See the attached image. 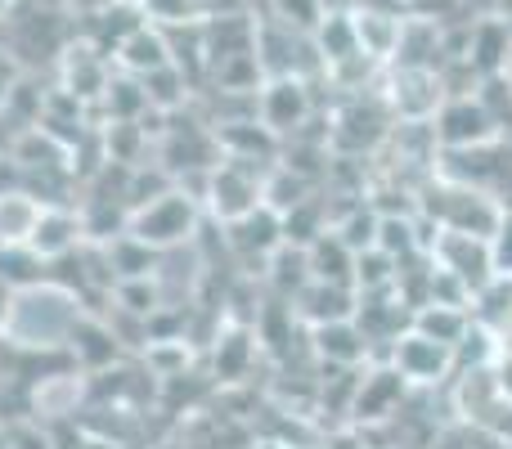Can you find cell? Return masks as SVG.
<instances>
[{"label":"cell","mask_w":512,"mask_h":449,"mask_svg":"<svg viewBox=\"0 0 512 449\" xmlns=\"http://www.w3.org/2000/svg\"><path fill=\"white\" fill-rule=\"evenodd\" d=\"M499 216H504V207H495L481 189L472 185H459L445 194L441 203V216H436V225L441 229H459V234H477V238H490L499 225Z\"/></svg>","instance_id":"obj_9"},{"label":"cell","mask_w":512,"mask_h":449,"mask_svg":"<svg viewBox=\"0 0 512 449\" xmlns=\"http://www.w3.org/2000/svg\"><path fill=\"white\" fill-rule=\"evenodd\" d=\"M63 342H68L72 364L86 373H104L122 360V342L113 337L108 319H99V315H72L68 328H63Z\"/></svg>","instance_id":"obj_6"},{"label":"cell","mask_w":512,"mask_h":449,"mask_svg":"<svg viewBox=\"0 0 512 449\" xmlns=\"http://www.w3.org/2000/svg\"><path fill=\"white\" fill-rule=\"evenodd\" d=\"M315 355L333 369H351L369 355V337L355 319H337V324H319L315 328Z\"/></svg>","instance_id":"obj_16"},{"label":"cell","mask_w":512,"mask_h":449,"mask_svg":"<svg viewBox=\"0 0 512 449\" xmlns=\"http://www.w3.org/2000/svg\"><path fill=\"white\" fill-rule=\"evenodd\" d=\"M0 283H9L14 292L50 288V261L32 247H0Z\"/></svg>","instance_id":"obj_23"},{"label":"cell","mask_w":512,"mask_h":449,"mask_svg":"<svg viewBox=\"0 0 512 449\" xmlns=\"http://www.w3.org/2000/svg\"><path fill=\"white\" fill-rule=\"evenodd\" d=\"M405 387H409V382L400 378L396 364L364 373V378H360V391H355L351 414L360 418V423H382V418H391V414L400 409V400H405Z\"/></svg>","instance_id":"obj_10"},{"label":"cell","mask_w":512,"mask_h":449,"mask_svg":"<svg viewBox=\"0 0 512 449\" xmlns=\"http://www.w3.org/2000/svg\"><path fill=\"white\" fill-rule=\"evenodd\" d=\"M508 59H512L508 23L504 18H481V23L468 32V54H463V63L486 81V77H499V72L508 68Z\"/></svg>","instance_id":"obj_11"},{"label":"cell","mask_w":512,"mask_h":449,"mask_svg":"<svg viewBox=\"0 0 512 449\" xmlns=\"http://www.w3.org/2000/svg\"><path fill=\"white\" fill-rule=\"evenodd\" d=\"M265 449H279V445H265Z\"/></svg>","instance_id":"obj_36"},{"label":"cell","mask_w":512,"mask_h":449,"mask_svg":"<svg viewBox=\"0 0 512 449\" xmlns=\"http://www.w3.org/2000/svg\"><path fill=\"white\" fill-rule=\"evenodd\" d=\"M81 216L72 212V207H45L41 221H36V234H32V252L45 256V261H54V256H68L81 247Z\"/></svg>","instance_id":"obj_15"},{"label":"cell","mask_w":512,"mask_h":449,"mask_svg":"<svg viewBox=\"0 0 512 449\" xmlns=\"http://www.w3.org/2000/svg\"><path fill=\"white\" fill-rule=\"evenodd\" d=\"M310 117V90L306 77H265L261 95H256V122L283 140L288 131L306 126Z\"/></svg>","instance_id":"obj_5"},{"label":"cell","mask_w":512,"mask_h":449,"mask_svg":"<svg viewBox=\"0 0 512 449\" xmlns=\"http://www.w3.org/2000/svg\"><path fill=\"white\" fill-rule=\"evenodd\" d=\"M144 95H149V108L153 113H176V108H185L189 90H194V81L185 77V72L176 68V63H167V68L149 72V77H140Z\"/></svg>","instance_id":"obj_24"},{"label":"cell","mask_w":512,"mask_h":449,"mask_svg":"<svg viewBox=\"0 0 512 449\" xmlns=\"http://www.w3.org/2000/svg\"><path fill=\"white\" fill-rule=\"evenodd\" d=\"M113 59H117V68H122L126 77H149V72L167 68L171 50H167V36H162V27L144 23V27H135V32L126 36L122 45H117Z\"/></svg>","instance_id":"obj_14"},{"label":"cell","mask_w":512,"mask_h":449,"mask_svg":"<svg viewBox=\"0 0 512 449\" xmlns=\"http://www.w3.org/2000/svg\"><path fill=\"white\" fill-rule=\"evenodd\" d=\"M499 126L495 117L481 108L477 95H450L432 117V140L441 144L445 153H472V149H486V144L499 140Z\"/></svg>","instance_id":"obj_2"},{"label":"cell","mask_w":512,"mask_h":449,"mask_svg":"<svg viewBox=\"0 0 512 449\" xmlns=\"http://www.w3.org/2000/svg\"><path fill=\"white\" fill-rule=\"evenodd\" d=\"M230 247L243 256H256V261H270L283 247V216L261 203L256 212H248L243 221L230 225Z\"/></svg>","instance_id":"obj_13"},{"label":"cell","mask_w":512,"mask_h":449,"mask_svg":"<svg viewBox=\"0 0 512 449\" xmlns=\"http://www.w3.org/2000/svg\"><path fill=\"white\" fill-rule=\"evenodd\" d=\"M490 243V265H495V279H512V207H504L495 234L486 238Z\"/></svg>","instance_id":"obj_29"},{"label":"cell","mask_w":512,"mask_h":449,"mask_svg":"<svg viewBox=\"0 0 512 449\" xmlns=\"http://www.w3.org/2000/svg\"><path fill=\"white\" fill-rule=\"evenodd\" d=\"M162 449H180V445H162Z\"/></svg>","instance_id":"obj_35"},{"label":"cell","mask_w":512,"mask_h":449,"mask_svg":"<svg viewBox=\"0 0 512 449\" xmlns=\"http://www.w3.org/2000/svg\"><path fill=\"white\" fill-rule=\"evenodd\" d=\"M108 81H113V72H108L104 50H90V45L68 50V95L72 99H104Z\"/></svg>","instance_id":"obj_20"},{"label":"cell","mask_w":512,"mask_h":449,"mask_svg":"<svg viewBox=\"0 0 512 449\" xmlns=\"http://www.w3.org/2000/svg\"><path fill=\"white\" fill-rule=\"evenodd\" d=\"M355 18V36H360V50L369 59H391L400 45V32H405V18L387 14V9H351Z\"/></svg>","instance_id":"obj_18"},{"label":"cell","mask_w":512,"mask_h":449,"mask_svg":"<svg viewBox=\"0 0 512 449\" xmlns=\"http://www.w3.org/2000/svg\"><path fill=\"white\" fill-rule=\"evenodd\" d=\"M504 23H508V36H512V14H508V18H504Z\"/></svg>","instance_id":"obj_34"},{"label":"cell","mask_w":512,"mask_h":449,"mask_svg":"<svg viewBox=\"0 0 512 449\" xmlns=\"http://www.w3.org/2000/svg\"><path fill=\"white\" fill-rule=\"evenodd\" d=\"M306 256H310V279L342 283V288H351L355 283V252L333 234V229H324V234L306 247Z\"/></svg>","instance_id":"obj_17"},{"label":"cell","mask_w":512,"mask_h":449,"mask_svg":"<svg viewBox=\"0 0 512 449\" xmlns=\"http://www.w3.org/2000/svg\"><path fill=\"white\" fill-rule=\"evenodd\" d=\"M207 212H212V221L221 225H234L243 221L248 212L261 207V180L252 176L243 162H221V167H212V180H207Z\"/></svg>","instance_id":"obj_4"},{"label":"cell","mask_w":512,"mask_h":449,"mask_svg":"<svg viewBox=\"0 0 512 449\" xmlns=\"http://www.w3.org/2000/svg\"><path fill=\"white\" fill-rule=\"evenodd\" d=\"M441 90L445 86L436 68H396V77H391V104L409 122H432L436 108L445 104Z\"/></svg>","instance_id":"obj_7"},{"label":"cell","mask_w":512,"mask_h":449,"mask_svg":"<svg viewBox=\"0 0 512 449\" xmlns=\"http://www.w3.org/2000/svg\"><path fill=\"white\" fill-rule=\"evenodd\" d=\"M104 252H108V265H113L117 283L122 279H153V274H158V261H162V252H153V247L140 243L135 234H117L113 243H104Z\"/></svg>","instance_id":"obj_22"},{"label":"cell","mask_w":512,"mask_h":449,"mask_svg":"<svg viewBox=\"0 0 512 449\" xmlns=\"http://www.w3.org/2000/svg\"><path fill=\"white\" fill-rule=\"evenodd\" d=\"M5 95H9V72H0V108H5Z\"/></svg>","instance_id":"obj_33"},{"label":"cell","mask_w":512,"mask_h":449,"mask_svg":"<svg viewBox=\"0 0 512 449\" xmlns=\"http://www.w3.org/2000/svg\"><path fill=\"white\" fill-rule=\"evenodd\" d=\"M391 364L400 369V378L405 382H441L445 373L454 369V351L441 342H427L423 333H414L409 328L405 337H396V351H391Z\"/></svg>","instance_id":"obj_8"},{"label":"cell","mask_w":512,"mask_h":449,"mask_svg":"<svg viewBox=\"0 0 512 449\" xmlns=\"http://www.w3.org/2000/svg\"><path fill=\"white\" fill-rule=\"evenodd\" d=\"M203 229V207L185 194V189H171L158 203L140 207L126 225V234H135L140 243H149L153 252H176V247L194 243V234Z\"/></svg>","instance_id":"obj_1"},{"label":"cell","mask_w":512,"mask_h":449,"mask_svg":"<svg viewBox=\"0 0 512 449\" xmlns=\"http://www.w3.org/2000/svg\"><path fill=\"white\" fill-rule=\"evenodd\" d=\"M274 18H279L283 27H292V32H315L319 23H324V0H270Z\"/></svg>","instance_id":"obj_28"},{"label":"cell","mask_w":512,"mask_h":449,"mask_svg":"<svg viewBox=\"0 0 512 449\" xmlns=\"http://www.w3.org/2000/svg\"><path fill=\"white\" fill-rule=\"evenodd\" d=\"M495 387H499V396L512 400V351L504 346L499 351V360H495Z\"/></svg>","instance_id":"obj_31"},{"label":"cell","mask_w":512,"mask_h":449,"mask_svg":"<svg viewBox=\"0 0 512 449\" xmlns=\"http://www.w3.org/2000/svg\"><path fill=\"white\" fill-rule=\"evenodd\" d=\"M14 301H18V292L9 288V283H0V333H5L9 319H14Z\"/></svg>","instance_id":"obj_32"},{"label":"cell","mask_w":512,"mask_h":449,"mask_svg":"<svg viewBox=\"0 0 512 449\" xmlns=\"http://www.w3.org/2000/svg\"><path fill=\"white\" fill-rule=\"evenodd\" d=\"M18 189H23V167H18L9 153H0V198L18 194Z\"/></svg>","instance_id":"obj_30"},{"label":"cell","mask_w":512,"mask_h":449,"mask_svg":"<svg viewBox=\"0 0 512 449\" xmlns=\"http://www.w3.org/2000/svg\"><path fill=\"white\" fill-rule=\"evenodd\" d=\"M468 328H472V315L463 306H436V301H427V306L414 310V333H423L427 342L450 346V351L468 337Z\"/></svg>","instance_id":"obj_19"},{"label":"cell","mask_w":512,"mask_h":449,"mask_svg":"<svg viewBox=\"0 0 512 449\" xmlns=\"http://www.w3.org/2000/svg\"><path fill=\"white\" fill-rule=\"evenodd\" d=\"M144 14L153 27H180V23H203L207 9L203 0H144Z\"/></svg>","instance_id":"obj_27"},{"label":"cell","mask_w":512,"mask_h":449,"mask_svg":"<svg viewBox=\"0 0 512 449\" xmlns=\"http://www.w3.org/2000/svg\"><path fill=\"white\" fill-rule=\"evenodd\" d=\"M292 301H297L292 310H297L310 328L337 324V319H355V310H360L351 297V288H342V283H319V279H310Z\"/></svg>","instance_id":"obj_12"},{"label":"cell","mask_w":512,"mask_h":449,"mask_svg":"<svg viewBox=\"0 0 512 449\" xmlns=\"http://www.w3.org/2000/svg\"><path fill=\"white\" fill-rule=\"evenodd\" d=\"M256 342L248 328H230L225 337H216V382H239L248 373V360H252Z\"/></svg>","instance_id":"obj_25"},{"label":"cell","mask_w":512,"mask_h":449,"mask_svg":"<svg viewBox=\"0 0 512 449\" xmlns=\"http://www.w3.org/2000/svg\"><path fill=\"white\" fill-rule=\"evenodd\" d=\"M432 261L441 270H450L454 279L468 283V292L477 297L490 279H495V265H490V243L477 234H459V229H436L432 243Z\"/></svg>","instance_id":"obj_3"},{"label":"cell","mask_w":512,"mask_h":449,"mask_svg":"<svg viewBox=\"0 0 512 449\" xmlns=\"http://www.w3.org/2000/svg\"><path fill=\"white\" fill-rule=\"evenodd\" d=\"M45 207L36 203L32 194H5L0 198V247H27L36 234V221H41Z\"/></svg>","instance_id":"obj_21"},{"label":"cell","mask_w":512,"mask_h":449,"mask_svg":"<svg viewBox=\"0 0 512 449\" xmlns=\"http://www.w3.org/2000/svg\"><path fill=\"white\" fill-rule=\"evenodd\" d=\"M104 108L113 113V122H140L144 113H149V95H144V86H140V77H113L108 81V90H104ZM108 122V126H113Z\"/></svg>","instance_id":"obj_26"}]
</instances>
